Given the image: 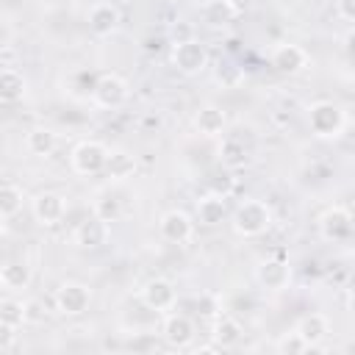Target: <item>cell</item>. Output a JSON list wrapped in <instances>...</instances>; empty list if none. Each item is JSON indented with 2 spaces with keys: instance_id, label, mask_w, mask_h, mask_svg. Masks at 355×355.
<instances>
[{
  "instance_id": "obj_2",
  "label": "cell",
  "mask_w": 355,
  "mask_h": 355,
  "mask_svg": "<svg viewBox=\"0 0 355 355\" xmlns=\"http://www.w3.org/2000/svg\"><path fill=\"white\" fill-rule=\"evenodd\" d=\"M308 128L316 139H338L347 128V114L333 100H316L308 108Z\"/></svg>"
},
{
  "instance_id": "obj_32",
  "label": "cell",
  "mask_w": 355,
  "mask_h": 355,
  "mask_svg": "<svg viewBox=\"0 0 355 355\" xmlns=\"http://www.w3.org/2000/svg\"><path fill=\"white\" fill-rule=\"evenodd\" d=\"M25 311H28V322H44L47 319V305L42 300H28Z\"/></svg>"
},
{
  "instance_id": "obj_15",
  "label": "cell",
  "mask_w": 355,
  "mask_h": 355,
  "mask_svg": "<svg viewBox=\"0 0 355 355\" xmlns=\"http://www.w3.org/2000/svg\"><path fill=\"white\" fill-rule=\"evenodd\" d=\"M86 22H89V31H92L94 36L105 39V36H111V33L119 28V22H122V14H119V8H116L114 3H105V0H100V3H94V6L89 8V17H86Z\"/></svg>"
},
{
  "instance_id": "obj_28",
  "label": "cell",
  "mask_w": 355,
  "mask_h": 355,
  "mask_svg": "<svg viewBox=\"0 0 355 355\" xmlns=\"http://www.w3.org/2000/svg\"><path fill=\"white\" fill-rule=\"evenodd\" d=\"M92 214H97V216L105 219V222H116V219L122 216V202H119L114 194H100V197L94 200V205H92Z\"/></svg>"
},
{
  "instance_id": "obj_11",
  "label": "cell",
  "mask_w": 355,
  "mask_h": 355,
  "mask_svg": "<svg viewBox=\"0 0 355 355\" xmlns=\"http://www.w3.org/2000/svg\"><path fill=\"white\" fill-rule=\"evenodd\" d=\"M158 233H161V239L169 241V244H186V241H191V236H194V219H191L186 211L172 208V211L161 214V219H158Z\"/></svg>"
},
{
  "instance_id": "obj_7",
  "label": "cell",
  "mask_w": 355,
  "mask_h": 355,
  "mask_svg": "<svg viewBox=\"0 0 355 355\" xmlns=\"http://www.w3.org/2000/svg\"><path fill=\"white\" fill-rule=\"evenodd\" d=\"M139 300H141L144 308H150L155 313H169L178 305V291H175L172 280H166V277H150L139 288Z\"/></svg>"
},
{
  "instance_id": "obj_4",
  "label": "cell",
  "mask_w": 355,
  "mask_h": 355,
  "mask_svg": "<svg viewBox=\"0 0 355 355\" xmlns=\"http://www.w3.org/2000/svg\"><path fill=\"white\" fill-rule=\"evenodd\" d=\"M108 147L97 139H83L72 147L69 153V166L75 175H83V178H92V175H100L105 172V164H108Z\"/></svg>"
},
{
  "instance_id": "obj_10",
  "label": "cell",
  "mask_w": 355,
  "mask_h": 355,
  "mask_svg": "<svg viewBox=\"0 0 355 355\" xmlns=\"http://www.w3.org/2000/svg\"><path fill=\"white\" fill-rule=\"evenodd\" d=\"M316 227H319V236H322V239H327V241H341V239H347V236L352 233V214H349V208H344V205H330V208H324V211L319 214Z\"/></svg>"
},
{
  "instance_id": "obj_36",
  "label": "cell",
  "mask_w": 355,
  "mask_h": 355,
  "mask_svg": "<svg viewBox=\"0 0 355 355\" xmlns=\"http://www.w3.org/2000/svg\"><path fill=\"white\" fill-rule=\"evenodd\" d=\"M347 294H349V297H355V272L347 277Z\"/></svg>"
},
{
  "instance_id": "obj_5",
  "label": "cell",
  "mask_w": 355,
  "mask_h": 355,
  "mask_svg": "<svg viewBox=\"0 0 355 355\" xmlns=\"http://www.w3.org/2000/svg\"><path fill=\"white\" fill-rule=\"evenodd\" d=\"M169 58H172V67L180 72V75H200L205 67H208V61H211V55H208V47L200 42V39H178L175 44H172V53H169Z\"/></svg>"
},
{
  "instance_id": "obj_25",
  "label": "cell",
  "mask_w": 355,
  "mask_h": 355,
  "mask_svg": "<svg viewBox=\"0 0 355 355\" xmlns=\"http://www.w3.org/2000/svg\"><path fill=\"white\" fill-rule=\"evenodd\" d=\"M3 100L6 103H17V100H22L25 97V92H28V80H25V75L14 67V64H8V67H3Z\"/></svg>"
},
{
  "instance_id": "obj_14",
  "label": "cell",
  "mask_w": 355,
  "mask_h": 355,
  "mask_svg": "<svg viewBox=\"0 0 355 355\" xmlns=\"http://www.w3.org/2000/svg\"><path fill=\"white\" fill-rule=\"evenodd\" d=\"M255 280L266 291H283L291 283V266L283 258H266L255 266Z\"/></svg>"
},
{
  "instance_id": "obj_9",
  "label": "cell",
  "mask_w": 355,
  "mask_h": 355,
  "mask_svg": "<svg viewBox=\"0 0 355 355\" xmlns=\"http://www.w3.org/2000/svg\"><path fill=\"white\" fill-rule=\"evenodd\" d=\"M31 214L39 225L53 227L67 216V200L58 191H39L31 197Z\"/></svg>"
},
{
  "instance_id": "obj_35",
  "label": "cell",
  "mask_w": 355,
  "mask_h": 355,
  "mask_svg": "<svg viewBox=\"0 0 355 355\" xmlns=\"http://www.w3.org/2000/svg\"><path fill=\"white\" fill-rule=\"evenodd\" d=\"M344 50H347V55L355 61V28H352V31L344 36Z\"/></svg>"
},
{
  "instance_id": "obj_26",
  "label": "cell",
  "mask_w": 355,
  "mask_h": 355,
  "mask_svg": "<svg viewBox=\"0 0 355 355\" xmlns=\"http://www.w3.org/2000/svg\"><path fill=\"white\" fill-rule=\"evenodd\" d=\"M0 324L3 327H11V330H19L22 324H28L25 302L17 300V297H3L0 300Z\"/></svg>"
},
{
  "instance_id": "obj_34",
  "label": "cell",
  "mask_w": 355,
  "mask_h": 355,
  "mask_svg": "<svg viewBox=\"0 0 355 355\" xmlns=\"http://www.w3.org/2000/svg\"><path fill=\"white\" fill-rule=\"evenodd\" d=\"M225 3H227V8H230L233 17H241V14H247L252 8L255 0H225Z\"/></svg>"
},
{
  "instance_id": "obj_17",
  "label": "cell",
  "mask_w": 355,
  "mask_h": 355,
  "mask_svg": "<svg viewBox=\"0 0 355 355\" xmlns=\"http://www.w3.org/2000/svg\"><path fill=\"white\" fill-rule=\"evenodd\" d=\"M227 128V114L219 108V105H202L197 114H194V130L205 139H216L222 136Z\"/></svg>"
},
{
  "instance_id": "obj_27",
  "label": "cell",
  "mask_w": 355,
  "mask_h": 355,
  "mask_svg": "<svg viewBox=\"0 0 355 355\" xmlns=\"http://www.w3.org/2000/svg\"><path fill=\"white\" fill-rule=\"evenodd\" d=\"M275 349H277L280 355H300V352H311L313 347H311V341H308L300 330H291V333H283V336L277 338Z\"/></svg>"
},
{
  "instance_id": "obj_3",
  "label": "cell",
  "mask_w": 355,
  "mask_h": 355,
  "mask_svg": "<svg viewBox=\"0 0 355 355\" xmlns=\"http://www.w3.org/2000/svg\"><path fill=\"white\" fill-rule=\"evenodd\" d=\"M130 97V86L122 75L116 72H100L92 83V103L103 111H114V108H122Z\"/></svg>"
},
{
  "instance_id": "obj_1",
  "label": "cell",
  "mask_w": 355,
  "mask_h": 355,
  "mask_svg": "<svg viewBox=\"0 0 355 355\" xmlns=\"http://www.w3.org/2000/svg\"><path fill=\"white\" fill-rule=\"evenodd\" d=\"M230 227L241 239H258L272 227V208L263 200L247 197L230 214Z\"/></svg>"
},
{
  "instance_id": "obj_8",
  "label": "cell",
  "mask_w": 355,
  "mask_h": 355,
  "mask_svg": "<svg viewBox=\"0 0 355 355\" xmlns=\"http://www.w3.org/2000/svg\"><path fill=\"white\" fill-rule=\"evenodd\" d=\"M269 64L280 72V75H300L308 64H311V55L302 44H294V42H283V44H275L272 53H269Z\"/></svg>"
},
{
  "instance_id": "obj_12",
  "label": "cell",
  "mask_w": 355,
  "mask_h": 355,
  "mask_svg": "<svg viewBox=\"0 0 355 355\" xmlns=\"http://www.w3.org/2000/svg\"><path fill=\"white\" fill-rule=\"evenodd\" d=\"M72 239L83 250H97V247L108 244V239H111V222H105L97 214H92L89 219L78 222V227L72 230Z\"/></svg>"
},
{
  "instance_id": "obj_19",
  "label": "cell",
  "mask_w": 355,
  "mask_h": 355,
  "mask_svg": "<svg viewBox=\"0 0 355 355\" xmlns=\"http://www.w3.org/2000/svg\"><path fill=\"white\" fill-rule=\"evenodd\" d=\"M241 336H244V327H241L239 319H233V316H227V313H219V316L214 319L211 341H214L219 349H230V347H236V344L241 341Z\"/></svg>"
},
{
  "instance_id": "obj_33",
  "label": "cell",
  "mask_w": 355,
  "mask_h": 355,
  "mask_svg": "<svg viewBox=\"0 0 355 355\" xmlns=\"http://www.w3.org/2000/svg\"><path fill=\"white\" fill-rule=\"evenodd\" d=\"M333 3H336V14L344 22H352L355 25V0H333Z\"/></svg>"
},
{
  "instance_id": "obj_37",
  "label": "cell",
  "mask_w": 355,
  "mask_h": 355,
  "mask_svg": "<svg viewBox=\"0 0 355 355\" xmlns=\"http://www.w3.org/2000/svg\"><path fill=\"white\" fill-rule=\"evenodd\" d=\"M183 3H191V6H205L208 0H183Z\"/></svg>"
},
{
  "instance_id": "obj_20",
  "label": "cell",
  "mask_w": 355,
  "mask_h": 355,
  "mask_svg": "<svg viewBox=\"0 0 355 355\" xmlns=\"http://www.w3.org/2000/svg\"><path fill=\"white\" fill-rule=\"evenodd\" d=\"M294 330H300L308 341H311V347L313 349H319L322 347V341L330 336V319L324 316V313H305L300 322H297V327Z\"/></svg>"
},
{
  "instance_id": "obj_22",
  "label": "cell",
  "mask_w": 355,
  "mask_h": 355,
  "mask_svg": "<svg viewBox=\"0 0 355 355\" xmlns=\"http://www.w3.org/2000/svg\"><path fill=\"white\" fill-rule=\"evenodd\" d=\"M219 161H222V166H227V169H241V166H247V161H250V150L244 147V141L227 136V139H222V144H219Z\"/></svg>"
},
{
  "instance_id": "obj_31",
  "label": "cell",
  "mask_w": 355,
  "mask_h": 355,
  "mask_svg": "<svg viewBox=\"0 0 355 355\" xmlns=\"http://www.w3.org/2000/svg\"><path fill=\"white\" fill-rule=\"evenodd\" d=\"M241 78H244L241 67H236V64H230V61H225V64H219V67H216V80H219L225 89L239 86V83H241Z\"/></svg>"
},
{
  "instance_id": "obj_6",
  "label": "cell",
  "mask_w": 355,
  "mask_h": 355,
  "mask_svg": "<svg viewBox=\"0 0 355 355\" xmlns=\"http://www.w3.org/2000/svg\"><path fill=\"white\" fill-rule=\"evenodd\" d=\"M89 302H92V288L80 280H64L53 294V305L61 316H80L89 311Z\"/></svg>"
},
{
  "instance_id": "obj_21",
  "label": "cell",
  "mask_w": 355,
  "mask_h": 355,
  "mask_svg": "<svg viewBox=\"0 0 355 355\" xmlns=\"http://www.w3.org/2000/svg\"><path fill=\"white\" fill-rule=\"evenodd\" d=\"M136 172V155H130L128 150H111L108 153V164H105V175L116 183L133 178Z\"/></svg>"
},
{
  "instance_id": "obj_29",
  "label": "cell",
  "mask_w": 355,
  "mask_h": 355,
  "mask_svg": "<svg viewBox=\"0 0 355 355\" xmlns=\"http://www.w3.org/2000/svg\"><path fill=\"white\" fill-rule=\"evenodd\" d=\"M230 172H233V169H227V166H225V172L211 175V178H208V191L222 194V197H230V194L236 191V178H233Z\"/></svg>"
},
{
  "instance_id": "obj_23",
  "label": "cell",
  "mask_w": 355,
  "mask_h": 355,
  "mask_svg": "<svg viewBox=\"0 0 355 355\" xmlns=\"http://www.w3.org/2000/svg\"><path fill=\"white\" fill-rule=\"evenodd\" d=\"M55 144H58V139H55V133L50 128H31L25 133V147H28L31 155H42V158L53 155Z\"/></svg>"
},
{
  "instance_id": "obj_24",
  "label": "cell",
  "mask_w": 355,
  "mask_h": 355,
  "mask_svg": "<svg viewBox=\"0 0 355 355\" xmlns=\"http://www.w3.org/2000/svg\"><path fill=\"white\" fill-rule=\"evenodd\" d=\"M22 202H25L22 189L14 180H6L3 183V191H0V219H3V225H8L11 216L22 211Z\"/></svg>"
},
{
  "instance_id": "obj_30",
  "label": "cell",
  "mask_w": 355,
  "mask_h": 355,
  "mask_svg": "<svg viewBox=\"0 0 355 355\" xmlns=\"http://www.w3.org/2000/svg\"><path fill=\"white\" fill-rule=\"evenodd\" d=\"M202 14H205V22H208V25H225V22L233 17L225 0H208V3L202 6Z\"/></svg>"
},
{
  "instance_id": "obj_18",
  "label": "cell",
  "mask_w": 355,
  "mask_h": 355,
  "mask_svg": "<svg viewBox=\"0 0 355 355\" xmlns=\"http://www.w3.org/2000/svg\"><path fill=\"white\" fill-rule=\"evenodd\" d=\"M31 280H33V269L22 258L19 261H6L0 266V286L6 291H25L31 286Z\"/></svg>"
},
{
  "instance_id": "obj_16",
  "label": "cell",
  "mask_w": 355,
  "mask_h": 355,
  "mask_svg": "<svg viewBox=\"0 0 355 355\" xmlns=\"http://www.w3.org/2000/svg\"><path fill=\"white\" fill-rule=\"evenodd\" d=\"M227 200L230 197H222V194H214V191H208V194H202L200 200H197V219H200V225H208V227H214V225H222L227 216H230V208H227Z\"/></svg>"
},
{
  "instance_id": "obj_13",
  "label": "cell",
  "mask_w": 355,
  "mask_h": 355,
  "mask_svg": "<svg viewBox=\"0 0 355 355\" xmlns=\"http://www.w3.org/2000/svg\"><path fill=\"white\" fill-rule=\"evenodd\" d=\"M197 330H194V322L186 316V313H166L164 316V324H161V338L175 347V349H186L191 341H194Z\"/></svg>"
}]
</instances>
